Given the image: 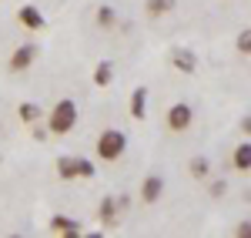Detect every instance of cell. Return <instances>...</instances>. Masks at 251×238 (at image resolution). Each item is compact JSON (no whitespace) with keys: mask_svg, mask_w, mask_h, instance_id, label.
<instances>
[{"mask_svg":"<svg viewBox=\"0 0 251 238\" xmlns=\"http://www.w3.org/2000/svg\"><path fill=\"white\" fill-rule=\"evenodd\" d=\"M161 191H164V181H161V175H148V178L141 181V201L154 205V201L161 198Z\"/></svg>","mask_w":251,"mask_h":238,"instance_id":"8992f818","label":"cell"},{"mask_svg":"<svg viewBox=\"0 0 251 238\" xmlns=\"http://www.w3.org/2000/svg\"><path fill=\"white\" fill-rule=\"evenodd\" d=\"M225 191H228V185H225V181H214V185H211V195H214V198H221Z\"/></svg>","mask_w":251,"mask_h":238,"instance_id":"ffe728a7","label":"cell"},{"mask_svg":"<svg viewBox=\"0 0 251 238\" xmlns=\"http://www.w3.org/2000/svg\"><path fill=\"white\" fill-rule=\"evenodd\" d=\"M171 64L177 67V71H184V74H194V67H198V57H194L191 51L177 47V51H171Z\"/></svg>","mask_w":251,"mask_h":238,"instance_id":"ba28073f","label":"cell"},{"mask_svg":"<svg viewBox=\"0 0 251 238\" xmlns=\"http://www.w3.org/2000/svg\"><path fill=\"white\" fill-rule=\"evenodd\" d=\"M50 232H54V235H67V238H77V235H84L80 221L67 218V215H54V218H50Z\"/></svg>","mask_w":251,"mask_h":238,"instance_id":"277c9868","label":"cell"},{"mask_svg":"<svg viewBox=\"0 0 251 238\" xmlns=\"http://www.w3.org/2000/svg\"><path fill=\"white\" fill-rule=\"evenodd\" d=\"M17 20L27 27V30H44L47 27V20H44V14H40L37 7H30V3H24L17 10Z\"/></svg>","mask_w":251,"mask_h":238,"instance_id":"5b68a950","label":"cell"},{"mask_svg":"<svg viewBox=\"0 0 251 238\" xmlns=\"http://www.w3.org/2000/svg\"><path fill=\"white\" fill-rule=\"evenodd\" d=\"M74 124H77V104L71 98L57 101V104L50 107V114H47V131H50V134H71Z\"/></svg>","mask_w":251,"mask_h":238,"instance_id":"6da1fadb","label":"cell"},{"mask_svg":"<svg viewBox=\"0 0 251 238\" xmlns=\"http://www.w3.org/2000/svg\"><path fill=\"white\" fill-rule=\"evenodd\" d=\"M34 57H37V47H30V44L17 47V51L10 54V71H27V67L34 64Z\"/></svg>","mask_w":251,"mask_h":238,"instance_id":"52a82bcc","label":"cell"},{"mask_svg":"<svg viewBox=\"0 0 251 238\" xmlns=\"http://www.w3.org/2000/svg\"><path fill=\"white\" fill-rule=\"evenodd\" d=\"M97 24H100V27H114L117 24L114 7H97Z\"/></svg>","mask_w":251,"mask_h":238,"instance_id":"2e32d148","label":"cell"},{"mask_svg":"<svg viewBox=\"0 0 251 238\" xmlns=\"http://www.w3.org/2000/svg\"><path fill=\"white\" fill-rule=\"evenodd\" d=\"M191 121H194V111H191V104H174L171 111H168V128L171 131H188L191 128Z\"/></svg>","mask_w":251,"mask_h":238,"instance_id":"3957f363","label":"cell"},{"mask_svg":"<svg viewBox=\"0 0 251 238\" xmlns=\"http://www.w3.org/2000/svg\"><path fill=\"white\" fill-rule=\"evenodd\" d=\"M124 151H127V138H124V131H117V128L100 131V138H97V158L117 161Z\"/></svg>","mask_w":251,"mask_h":238,"instance_id":"7a4b0ae2","label":"cell"},{"mask_svg":"<svg viewBox=\"0 0 251 238\" xmlns=\"http://www.w3.org/2000/svg\"><path fill=\"white\" fill-rule=\"evenodd\" d=\"M174 3L177 0H144V10H148V17H164L174 10Z\"/></svg>","mask_w":251,"mask_h":238,"instance_id":"7c38bea8","label":"cell"},{"mask_svg":"<svg viewBox=\"0 0 251 238\" xmlns=\"http://www.w3.org/2000/svg\"><path fill=\"white\" fill-rule=\"evenodd\" d=\"M131 118L134 121L148 118V87H134V94H131Z\"/></svg>","mask_w":251,"mask_h":238,"instance_id":"9c48e42d","label":"cell"},{"mask_svg":"<svg viewBox=\"0 0 251 238\" xmlns=\"http://www.w3.org/2000/svg\"><path fill=\"white\" fill-rule=\"evenodd\" d=\"M117 215H121V212H117L114 198H104V201H100L97 218H100V225H104V228H114V225H117Z\"/></svg>","mask_w":251,"mask_h":238,"instance_id":"30bf717a","label":"cell"},{"mask_svg":"<svg viewBox=\"0 0 251 238\" xmlns=\"http://www.w3.org/2000/svg\"><path fill=\"white\" fill-rule=\"evenodd\" d=\"M40 114H44V111H40V107L34 104V101H24V104L17 107V118L24 121V124H37V121H40Z\"/></svg>","mask_w":251,"mask_h":238,"instance_id":"4fadbf2b","label":"cell"},{"mask_svg":"<svg viewBox=\"0 0 251 238\" xmlns=\"http://www.w3.org/2000/svg\"><path fill=\"white\" fill-rule=\"evenodd\" d=\"M238 235H241V238L251 235V225H248V221H245V225H238Z\"/></svg>","mask_w":251,"mask_h":238,"instance_id":"44dd1931","label":"cell"},{"mask_svg":"<svg viewBox=\"0 0 251 238\" xmlns=\"http://www.w3.org/2000/svg\"><path fill=\"white\" fill-rule=\"evenodd\" d=\"M111 80H114V67H111V60H100V64L94 67V84H97V87H107Z\"/></svg>","mask_w":251,"mask_h":238,"instance_id":"5bb4252c","label":"cell"},{"mask_svg":"<svg viewBox=\"0 0 251 238\" xmlns=\"http://www.w3.org/2000/svg\"><path fill=\"white\" fill-rule=\"evenodd\" d=\"M231 164L238 168V171H251V144H248V141H241V144L234 148Z\"/></svg>","mask_w":251,"mask_h":238,"instance_id":"8fae6325","label":"cell"},{"mask_svg":"<svg viewBox=\"0 0 251 238\" xmlns=\"http://www.w3.org/2000/svg\"><path fill=\"white\" fill-rule=\"evenodd\" d=\"M57 175H60L64 181L77 178V161L71 158V155H64V158H57Z\"/></svg>","mask_w":251,"mask_h":238,"instance_id":"9a60e30c","label":"cell"},{"mask_svg":"<svg viewBox=\"0 0 251 238\" xmlns=\"http://www.w3.org/2000/svg\"><path fill=\"white\" fill-rule=\"evenodd\" d=\"M74 161H77V178H94L97 168H94V164H91L87 158H74Z\"/></svg>","mask_w":251,"mask_h":238,"instance_id":"ac0fdd59","label":"cell"},{"mask_svg":"<svg viewBox=\"0 0 251 238\" xmlns=\"http://www.w3.org/2000/svg\"><path fill=\"white\" fill-rule=\"evenodd\" d=\"M208 171H211L208 158H191V175L194 178H208Z\"/></svg>","mask_w":251,"mask_h":238,"instance_id":"e0dca14e","label":"cell"},{"mask_svg":"<svg viewBox=\"0 0 251 238\" xmlns=\"http://www.w3.org/2000/svg\"><path fill=\"white\" fill-rule=\"evenodd\" d=\"M238 54H245V57L251 54V30H241L238 34Z\"/></svg>","mask_w":251,"mask_h":238,"instance_id":"d6986e66","label":"cell"}]
</instances>
